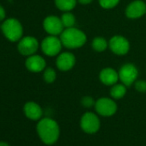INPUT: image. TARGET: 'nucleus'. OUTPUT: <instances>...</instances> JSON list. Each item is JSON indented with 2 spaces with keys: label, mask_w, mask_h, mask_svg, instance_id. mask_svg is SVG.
<instances>
[{
  "label": "nucleus",
  "mask_w": 146,
  "mask_h": 146,
  "mask_svg": "<svg viewBox=\"0 0 146 146\" xmlns=\"http://www.w3.org/2000/svg\"><path fill=\"white\" fill-rule=\"evenodd\" d=\"M0 146H10V145L5 142H0Z\"/></svg>",
  "instance_id": "26"
},
{
  "label": "nucleus",
  "mask_w": 146,
  "mask_h": 146,
  "mask_svg": "<svg viewBox=\"0 0 146 146\" xmlns=\"http://www.w3.org/2000/svg\"><path fill=\"white\" fill-rule=\"evenodd\" d=\"M24 113L26 116L33 120H37L42 116L41 108L35 102H27L24 106Z\"/></svg>",
  "instance_id": "15"
},
{
  "label": "nucleus",
  "mask_w": 146,
  "mask_h": 146,
  "mask_svg": "<svg viewBox=\"0 0 146 146\" xmlns=\"http://www.w3.org/2000/svg\"><path fill=\"white\" fill-rule=\"evenodd\" d=\"M95 108L97 113L104 117L113 115L117 111V104L110 98L102 97L96 102Z\"/></svg>",
  "instance_id": "6"
},
{
  "label": "nucleus",
  "mask_w": 146,
  "mask_h": 146,
  "mask_svg": "<svg viewBox=\"0 0 146 146\" xmlns=\"http://www.w3.org/2000/svg\"><path fill=\"white\" fill-rule=\"evenodd\" d=\"M108 47V42L102 37H96L92 40V48L97 52H102Z\"/></svg>",
  "instance_id": "18"
},
{
  "label": "nucleus",
  "mask_w": 146,
  "mask_h": 146,
  "mask_svg": "<svg viewBox=\"0 0 146 146\" xmlns=\"http://www.w3.org/2000/svg\"><path fill=\"white\" fill-rule=\"evenodd\" d=\"M119 1L120 0H99V4L103 9L109 10L118 5Z\"/></svg>",
  "instance_id": "21"
},
{
  "label": "nucleus",
  "mask_w": 146,
  "mask_h": 146,
  "mask_svg": "<svg viewBox=\"0 0 146 146\" xmlns=\"http://www.w3.org/2000/svg\"><path fill=\"white\" fill-rule=\"evenodd\" d=\"M134 87L137 91H138L140 93H145L146 92V81L137 80L134 83Z\"/></svg>",
  "instance_id": "23"
},
{
  "label": "nucleus",
  "mask_w": 146,
  "mask_h": 146,
  "mask_svg": "<svg viewBox=\"0 0 146 146\" xmlns=\"http://www.w3.org/2000/svg\"><path fill=\"white\" fill-rule=\"evenodd\" d=\"M39 48V42L37 39L33 36H26L23 38L18 45L17 49L23 56H31L35 54Z\"/></svg>",
  "instance_id": "8"
},
{
  "label": "nucleus",
  "mask_w": 146,
  "mask_h": 146,
  "mask_svg": "<svg viewBox=\"0 0 146 146\" xmlns=\"http://www.w3.org/2000/svg\"><path fill=\"white\" fill-rule=\"evenodd\" d=\"M60 19H61V22L64 25V28H65V29L72 28V27H74V25L76 24V17L70 11L64 12L61 16Z\"/></svg>",
  "instance_id": "19"
},
{
  "label": "nucleus",
  "mask_w": 146,
  "mask_h": 146,
  "mask_svg": "<svg viewBox=\"0 0 146 146\" xmlns=\"http://www.w3.org/2000/svg\"><path fill=\"white\" fill-rule=\"evenodd\" d=\"M1 29L5 36L11 41H17L23 36V26L21 23L15 18L5 20L3 23Z\"/></svg>",
  "instance_id": "3"
},
{
  "label": "nucleus",
  "mask_w": 146,
  "mask_h": 146,
  "mask_svg": "<svg viewBox=\"0 0 146 146\" xmlns=\"http://www.w3.org/2000/svg\"><path fill=\"white\" fill-rule=\"evenodd\" d=\"M56 78H57V74H56V71L53 68L48 67V68H46L44 70L43 78H44L46 83L52 84L56 80Z\"/></svg>",
  "instance_id": "20"
},
{
  "label": "nucleus",
  "mask_w": 146,
  "mask_h": 146,
  "mask_svg": "<svg viewBox=\"0 0 146 146\" xmlns=\"http://www.w3.org/2000/svg\"><path fill=\"white\" fill-rule=\"evenodd\" d=\"M100 81L107 85V86H113L115 84H117L119 79V73L111 67L104 68L101 70L99 75Z\"/></svg>",
  "instance_id": "13"
},
{
  "label": "nucleus",
  "mask_w": 146,
  "mask_h": 146,
  "mask_svg": "<svg viewBox=\"0 0 146 146\" xmlns=\"http://www.w3.org/2000/svg\"><path fill=\"white\" fill-rule=\"evenodd\" d=\"M126 94V86L123 84H115L113 85L110 95L113 99H121Z\"/></svg>",
  "instance_id": "17"
},
{
  "label": "nucleus",
  "mask_w": 146,
  "mask_h": 146,
  "mask_svg": "<svg viewBox=\"0 0 146 146\" xmlns=\"http://www.w3.org/2000/svg\"><path fill=\"white\" fill-rule=\"evenodd\" d=\"M40 46L44 54L49 57H53L59 54L63 44L60 38H58L55 35H49L42 40Z\"/></svg>",
  "instance_id": "5"
},
{
  "label": "nucleus",
  "mask_w": 146,
  "mask_h": 146,
  "mask_svg": "<svg viewBox=\"0 0 146 146\" xmlns=\"http://www.w3.org/2000/svg\"><path fill=\"white\" fill-rule=\"evenodd\" d=\"M108 47L116 55H125L130 50V43L122 35H114L108 41Z\"/></svg>",
  "instance_id": "7"
},
{
  "label": "nucleus",
  "mask_w": 146,
  "mask_h": 146,
  "mask_svg": "<svg viewBox=\"0 0 146 146\" xmlns=\"http://www.w3.org/2000/svg\"><path fill=\"white\" fill-rule=\"evenodd\" d=\"M59 38L63 46L68 49L82 47L87 41V36L85 33L74 27L64 29Z\"/></svg>",
  "instance_id": "2"
},
{
  "label": "nucleus",
  "mask_w": 146,
  "mask_h": 146,
  "mask_svg": "<svg viewBox=\"0 0 146 146\" xmlns=\"http://www.w3.org/2000/svg\"><path fill=\"white\" fill-rule=\"evenodd\" d=\"M77 2V0H54L56 7L64 12L72 11L76 7Z\"/></svg>",
  "instance_id": "16"
},
{
  "label": "nucleus",
  "mask_w": 146,
  "mask_h": 146,
  "mask_svg": "<svg viewBox=\"0 0 146 146\" xmlns=\"http://www.w3.org/2000/svg\"><path fill=\"white\" fill-rule=\"evenodd\" d=\"M5 17V11L3 6L0 5V21H3Z\"/></svg>",
  "instance_id": "24"
},
{
  "label": "nucleus",
  "mask_w": 146,
  "mask_h": 146,
  "mask_svg": "<svg viewBox=\"0 0 146 146\" xmlns=\"http://www.w3.org/2000/svg\"><path fill=\"white\" fill-rule=\"evenodd\" d=\"M43 28L50 35H60L64 30L61 19L55 16H48L43 21Z\"/></svg>",
  "instance_id": "10"
},
{
  "label": "nucleus",
  "mask_w": 146,
  "mask_h": 146,
  "mask_svg": "<svg viewBox=\"0 0 146 146\" xmlns=\"http://www.w3.org/2000/svg\"><path fill=\"white\" fill-rule=\"evenodd\" d=\"M25 65L29 71L38 73L45 70L46 60L40 55L33 54L27 58Z\"/></svg>",
  "instance_id": "14"
},
{
  "label": "nucleus",
  "mask_w": 146,
  "mask_h": 146,
  "mask_svg": "<svg viewBox=\"0 0 146 146\" xmlns=\"http://www.w3.org/2000/svg\"><path fill=\"white\" fill-rule=\"evenodd\" d=\"M76 64V58L74 54L70 52H64L58 54L56 59L57 68L61 71H68L74 67Z\"/></svg>",
  "instance_id": "12"
},
{
  "label": "nucleus",
  "mask_w": 146,
  "mask_h": 146,
  "mask_svg": "<svg viewBox=\"0 0 146 146\" xmlns=\"http://www.w3.org/2000/svg\"><path fill=\"white\" fill-rule=\"evenodd\" d=\"M81 128L87 133H95L100 128V119L93 113L88 112L84 113L81 118Z\"/></svg>",
  "instance_id": "9"
},
{
  "label": "nucleus",
  "mask_w": 146,
  "mask_h": 146,
  "mask_svg": "<svg viewBox=\"0 0 146 146\" xmlns=\"http://www.w3.org/2000/svg\"><path fill=\"white\" fill-rule=\"evenodd\" d=\"M37 131L46 144L54 143L59 136V127L57 122L50 118L42 119L37 125Z\"/></svg>",
  "instance_id": "1"
},
{
  "label": "nucleus",
  "mask_w": 146,
  "mask_h": 146,
  "mask_svg": "<svg viewBox=\"0 0 146 146\" xmlns=\"http://www.w3.org/2000/svg\"><path fill=\"white\" fill-rule=\"evenodd\" d=\"M119 79L126 87H130L133 84L137 78L138 70L137 68L131 63L125 64L119 70Z\"/></svg>",
  "instance_id": "4"
},
{
  "label": "nucleus",
  "mask_w": 146,
  "mask_h": 146,
  "mask_svg": "<svg viewBox=\"0 0 146 146\" xmlns=\"http://www.w3.org/2000/svg\"><path fill=\"white\" fill-rule=\"evenodd\" d=\"M94 0H78V2L81 5H90L91 4Z\"/></svg>",
  "instance_id": "25"
},
{
  "label": "nucleus",
  "mask_w": 146,
  "mask_h": 146,
  "mask_svg": "<svg viewBox=\"0 0 146 146\" xmlns=\"http://www.w3.org/2000/svg\"><path fill=\"white\" fill-rule=\"evenodd\" d=\"M81 104L86 108H92L93 106H95L96 104V102L95 100L93 99V97L91 96H84L82 98L81 100Z\"/></svg>",
  "instance_id": "22"
},
{
  "label": "nucleus",
  "mask_w": 146,
  "mask_h": 146,
  "mask_svg": "<svg viewBox=\"0 0 146 146\" xmlns=\"http://www.w3.org/2000/svg\"><path fill=\"white\" fill-rule=\"evenodd\" d=\"M146 14V4L143 0H134L125 9V16L130 19H137Z\"/></svg>",
  "instance_id": "11"
}]
</instances>
